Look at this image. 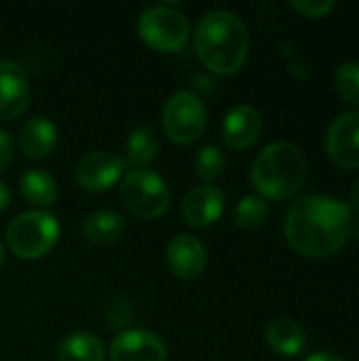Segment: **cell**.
<instances>
[{
    "label": "cell",
    "mask_w": 359,
    "mask_h": 361,
    "mask_svg": "<svg viewBox=\"0 0 359 361\" xmlns=\"http://www.w3.org/2000/svg\"><path fill=\"white\" fill-rule=\"evenodd\" d=\"M55 146H57V127L49 118L34 116L23 125L19 133V148L25 157L44 159L55 150Z\"/></svg>",
    "instance_id": "15"
},
{
    "label": "cell",
    "mask_w": 359,
    "mask_h": 361,
    "mask_svg": "<svg viewBox=\"0 0 359 361\" xmlns=\"http://www.w3.org/2000/svg\"><path fill=\"white\" fill-rule=\"evenodd\" d=\"M267 345L284 357H294L305 351L307 336L298 322L290 317H277L267 326Z\"/></svg>",
    "instance_id": "16"
},
{
    "label": "cell",
    "mask_w": 359,
    "mask_h": 361,
    "mask_svg": "<svg viewBox=\"0 0 359 361\" xmlns=\"http://www.w3.org/2000/svg\"><path fill=\"white\" fill-rule=\"evenodd\" d=\"M307 182V161L300 148L290 142L269 144L254 161L252 184L262 199H292Z\"/></svg>",
    "instance_id": "3"
},
{
    "label": "cell",
    "mask_w": 359,
    "mask_h": 361,
    "mask_svg": "<svg viewBox=\"0 0 359 361\" xmlns=\"http://www.w3.org/2000/svg\"><path fill=\"white\" fill-rule=\"evenodd\" d=\"M328 157L343 169H359V110L341 114L326 135Z\"/></svg>",
    "instance_id": "9"
},
{
    "label": "cell",
    "mask_w": 359,
    "mask_h": 361,
    "mask_svg": "<svg viewBox=\"0 0 359 361\" xmlns=\"http://www.w3.org/2000/svg\"><path fill=\"white\" fill-rule=\"evenodd\" d=\"M4 264V247H2V241H0V267Z\"/></svg>",
    "instance_id": "29"
},
{
    "label": "cell",
    "mask_w": 359,
    "mask_h": 361,
    "mask_svg": "<svg viewBox=\"0 0 359 361\" xmlns=\"http://www.w3.org/2000/svg\"><path fill=\"white\" fill-rule=\"evenodd\" d=\"M262 133V114L252 106L233 108L222 123V137L229 148L245 150L258 142Z\"/></svg>",
    "instance_id": "14"
},
{
    "label": "cell",
    "mask_w": 359,
    "mask_h": 361,
    "mask_svg": "<svg viewBox=\"0 0 359 361\" xmlns=\"http://www.w3.org/2000/svg\"><path fill=\"white\" fill-rule=\"evenodd\" d=\"M195 169H197V176L203 180V182H212L216 178L222 176L224 171V154L218 146L209 144V146H203L195 159Z\"/></svg>",
    "instance_id": "22"
},
{
    "label": "cell",
    "mask_w": 359,
    "mask_h": 361,
    "mask_svg": "<svg viewBox=\"0 0 359 361\" xmlns=\"http://www.w3.org/2000/svg\"><path fill=\"white\" fill-rule=\"evenodd\" d=\"M195 51L207 70L222 76L235 74L248 59V27L235 13L209 11L197 25Z\"/></svg>",
    "instance_id": "2"
},
{
    "label": "cell",
    "mask_w": 359,
    "mask_h": 361,
    "mask_svg": "<svg viewBox=\"0 0 359 361\" xmlns=\"http://www.w3.org/2000/svg\"><path fill=\"white\" fill-rule=\"evenodd\" d=\"M13 159V144H11V137L4 129H0V171L11 163Z\"/></svg>",
    "instance_id": "25"
},
{
    "label": "cell",
    "mask_w": 359,
    "mask_h": 361,
    "mask_svg": "<svg viewBox=\"0 0 359 361\" xmlns=\"http://www.w3.org/2000/svg\"><path fill=\"white\" fill-rule=\"evenodd\" d=\"M224 212V192L214 184L193 188L182 201V218L193 228H207L220 220Z\"/></svg>",
    "instance_id": "13"
},
{
    "label": "cell",
    "mask_w": 359,
    "mask_h": 361,
    "mask_svg": "<svg viewBox=\"0 0 359 361\" xmlns=\"http://www.w3.org/2000/svg\"><path fill=\"white\" fill-rule=\"evenodd\" d=\"M112 361H167V345L148 330H125L110 345Z\"/></svg>",
    "instance_id": "10"
},
{
    "label": "cell",
    "mask_w": 359,
    "mask_h": 361,
    "mask_svg": "<svg viewBox=\"0 0 359 361\" xmlns=\"http://www.w3.org/2000/svg\"><path fill=\"white\" fill-rule=\"evenodd\" d=\"M123 231H125V218L110 209L93 212L83 222V237L93 245L114 243L123 235Z\"/></svg>",
    "instance_id": "17"
},
{
    "label": "cell",
    "mask_w": 359,
    "mask_h": 361,
    "mask_svg": "<svg viewBox=\"0 0 359 361\" xmlns=\"http://www.w3.org/2000/svg\"><path fill=\"white\" fill-rule=\"evenodd\" d=\"M207 125V110L199 95L193 91H178L174 93L165 108H163V129L165 135L180 144H193L197 142Z\"/></svg>",
    "instance_id": "7"
},
{
    "label": "cell",
    "mask_w": 359,
    "mask_h": 361,
    "mask_svg": "<svg viewBox=\"0 0 359 361\" xmlns=\"http://www.w3.org/2000/svg\"><path fill=\"white\" fill-rule=\"evenodd\" d=\"M8 205H11V190H8V186L0 180V214L6 212Z\"/></svg>",
    "instance_id": "26"
},
{
    "label": "cell",
    "mask_w": 359,
    "mask_h": 361,
    "mask_svg": "<svg viewBox=\"0 0 359 361\" xmlns=\"http://www.w3.org/2000/svg\"><path fill=\"white\" fill-rule=\"evenodd\" d=\"M349 209H355V212H359V180H358V184L353 186L351 195H349Z\"/></svg>",
    "instance_id": "28"
},
{
    "label": "cell",
    "mask_w": 359,
    "mask_h": 361,
    "mask_svg": "<svg viewBox=\"0 0 359 361\" xmlns=\"http://www.w3.org/2000/svg\"><path fill=\"white\" fill-rule=\"evenodd\" d=\"M121 201L133 216L154 220L169 209L171 192L159 173L150 169H131L123 178Z\"/></svg>",
    "instance_id": "5"
},
{
    "label": "cell",
    "mask_w": 359,
    "mask_h": 361,
    "mask_svg": "<svg viewBox=\"0 0 359 361\" xmlns=\"http://www.w3.org/2000/svg\"><path fill=\"white\" fill-rule=\"evenodd\" d=\"M59 239V222L53 214L34 209L19 214L6 228V243L17 258L36 260L47 256Z\"/></svg>",
    "instance_id": "4"
},
{
    "label": "cell",
    "mask_w": 359,
    "mask_h": 361,
    "mask_svg": "<svg viewBox=\"0 0 359 361\" xmlns=\"http://www.w3.org/2000/svg\"><path fill=\"white\" fill-rule=\"evenodd\" d=\"M159 152V137L150 127H138L131 131L127 140V165L133 169H144L150 161H154Z\"/></svg>",
    "instance_id": "20"
},
{
    "label": "cell",
    "mask_w": 359,
    "mask_h": 361,
    "mask_svg": "<svg viewBox=\"0 0 359 361\" xmlns=\"http://www.w3.org/2000/svg\"><path fill=\"white\" fill-rule=\"evenodd\" d=\"M123 171H125V161L118 154L97 150V152L85 154L78 161L74 169V178L83 190L104 192L121 180Z\"/></svg>",
    "instance_id": "8"
},
{
    "label": "cell",
    "mask_w": 359,
    "mask_h": 361,
    "mask_svg": "<svg viewBox=\"0 0 359 361\" xmlns=\"http://www.w3.org/2000/svg\"><path fill=\"white\" fill-rule=\"evenodd\" d=\"M358 239H359V228H358Z\"/></svg>",
    "instance_id": "30"
},
{
    "label": "cell",
    "mask_w": 359,
    "mask_h": 361,
    "mask_svg": "<svg viewBox=\"0 0 359 361\" xmlns=\"http://www.w3.org/2000/svg\"><path fill=\"white\" fill-rule=\"evenodd\" d=\"M30 104V82L23 68L15 61L0 59V118L13 121Z\"/></svg>",
    "instance_id": "12"
},
{
    "label": "cell",
    "mask_w": 359,
    "mask_h": 361,
    "mask_svg": "<svg viewBox=\"0 0 359 361\" xmlns=\"http://www.w3.org/2000/svg\"><path fill=\"white\" fill-rule=\"evenodd\" d=\"M138 34L150 49L161 53H174L184 49L190 34V25L180 11L159 4L146 8L140 15Z\"/></svg>",
    "instance_id": "6"
},
{
    "label": "cell",
    "mask_w": 359,
    "mask_h": 361,
    "mask_svg": "<svg viewBox=\"0 0 359 361\" xmlns=\"http://www.w3.org/2000/svg\"><path fill=\"white\" fill-rule=\"evenodd\" d=\"M353 231V216L345 201L328 195L298 197L284 222V233L294 252L305 258H328L341 252Z\"/></svg>",
    "instance_id": "1"
},
{
    "label": "cell",
    "mask_w": 359,
    "mask_h": 361,
    "mask_svg": "<svg viewBox=\"0 0 359 361\" xmlns=\"http://www.w3.org/2000/svg\"><path fill=\"white\" fill-rule=\"evenodd\" d=\"M21 195L28 203L49 207L57 199V184L53 176L44 169H30L21 178Z\"/></svg>",
    "instance_id": "19"
},
{
    "label": "cell",
    "mask_w": 359,
    "mask_h": 361,
    "mask_svg": "<svg viewBox=\"0 0 359 361\" xmlns=\"http://www.w3.org/2000/svg\"><path fill=\"white\" fill-rule=\"evenodd\" d=\"M305 361H345L343 357H339V355H334V353H326V351H322V353H313V355H309Z\"/></svg>",
    "instance_id": "27"
},
{
    "label": "cell",
    "mask_w": 359,
    "mask_h": 361,
    "mask_svg": "<svg viewBox=\"0 0 359 361\" xmlns=\"http://www.w3.org/2000/svg\"><path fill=\"white\" fill-rule=\"evenodd\" d=\"M167 269L180 279H197L207 267V250L193 235H178L165 250Z\"/></svg>",
    "instance_id": "11"
},
{
    "label": "cell",
    "mask_w": 359,
    "mask_h": 361,
    "mask_svg": "<svg viewBox=\"0 0 359 361\" xmlns=\"http://www.w3.org/2000/svg\"><path fill=\"white\" fill-rule=\"evenodd\" d=\"M334 87L345 102L359 106V61H347L336 70Z\"/></svg>",
    "instance_id": "23"
},
{
    "label": "cell",
    "mask_w": 359,
    "mask_h": 361,
    "mask_svg": "<svg viewBox=\"0 0 359 361\" xmlns=\"http://www.w3.org/2000/svg\"><path fill=\"white\" fill-rule=\"evenodd\" d=\"M57 361H104V345L95 334H68L57 347Z\"/></svg>",
    "instance_id": "18"
},
{
    "label": "cell",
    "mask_w": 359,
    "mask_h": 361,
    "mask_svg": "<svg viewBox=\"0 0 359 361\" xmlns=\"http://www.w3.org/2000/svg\"><path fill=\"white\" fill-rule=\"evenodd\" d=\"M267 216H269V205L267 199H262L260 195H248L235 207V224L245 231H254L262 226Z\"/></svg>",
    "instance_id": "21"
},
{
    "label": "cell",
    "mask_w": 359,
    "mask_h": 361,
    "mask_svg": "<svg viewBox=\"0 0 359 361\" xmlns=\"http://www.w3.org/2000/svg\"><path fill=\"white\" fill-rule=\"evenodd\" d=\"M292 8L298 11L303 17H309V19H317V17H326L332 8H334V2H305V0H296L292 2Z\"/></svg>",
    "instance_id": "24"
}]
</instances>
